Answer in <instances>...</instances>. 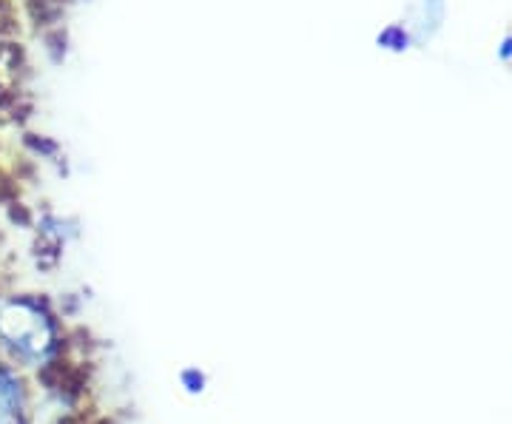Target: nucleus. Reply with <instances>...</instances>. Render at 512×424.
<instances>
[{
	"mask_svg": "<svg viewBox=\"0 0 512 424\" xmlns=\"http://www.w3.org/2000/svg\"><path fill=\"white\" fill-rule=\"evenodd\" d=\"M0 345L18 362L40 365L55 348V328L37 305L12 299L0 305Z\"/></svg>",
	"mask_w": 512,
	"mask_h": 424,
	"instance_id": "1",
	"label": "nucleus"
},
{
	"mask_svg": "<svg viewBox=\"0 0 512 424\" xmlns=\"http://www.w3.org/2000/svg\"><path fill=\"white\" fill-rule=\"evenodd\" d=\"M0 424H26L23 382L3 365H0Z\"/></svg>",
	"mask_w": 512,
	"mask_h": 424,
	"instance_id": "2",
	"label": "nucleus"
}]
</instances>
